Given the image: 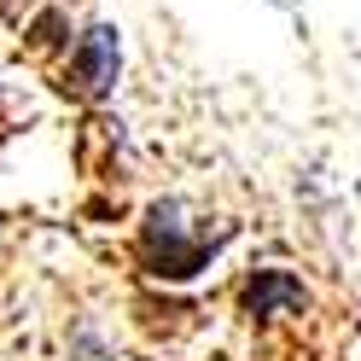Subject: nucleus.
Wrapping results in <instances>:
<instances>
[{"label":"nucleus","mask_w":361,"mask_h":361,"mask_svg":"<svg viewBox=\"0 0 361 361\" xmlns=\"http://www.w3.org/2000/svg\"><path fill=\"white\" fill-rule=\"evenodd\" d=\"M140 257H146L152 274H164V280H192L198 268H204V257H210V239H187L180 221H175V204H157L146 216Z\"/></svg>","instance_id":"obj_1"},{"label":"nucleus","mask_w":361,"mask_h":361,"mask_svg":"<svg viewBox=\"0 0 361 361\" xmlns=\"http://www.w3.org/2000/svg\"><path fill=\"white\" fill-rule=\"evenodd\" d=\"M59 30H64V18H59V12H47V18L35 24V47H59V41H64Z\"/></svg>","instance_id":"obj_4"},{"label":"nucleus","mask_w":361,"mask_h":361,"mask_svg":"<svg viewBox=\"0 0 361 361\" xmlns=\"http://www.w3.org/2000/svg\"><path fill=\"white\" fill-rule=\"evenodd\" d=\"M239 309L251 314V321H268L274 309H309V291H303V280H291L286 268H262V274L245 280Z\"/></svg>","instance_id":"obj_3"},{"label":"nucleus","mask_w":361,"mask_h":361,"mask_svg":"<svg viewBox=\"0 0 361 361\" xmlns=\"http://www.w3.org/2000/svg\"><path fill=\"white\" fill-rule=\"evenodd\" d=\"M111 82H117V30L94 24V30H87V35L76 41V53H71L64 87H76V94L99 99V94H111Z\"/></svg>","instance_id":"obj_2"}]
</instances>
